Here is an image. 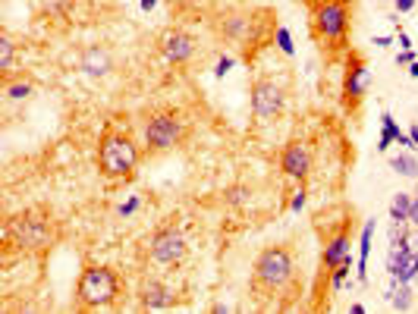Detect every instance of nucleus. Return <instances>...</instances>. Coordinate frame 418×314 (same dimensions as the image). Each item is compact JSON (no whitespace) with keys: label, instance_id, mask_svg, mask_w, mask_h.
Masks as SVG:
<instances>
[{"label":"nucleus","instance_id":"9","mask_svg":"<svg viewBox=\"0 0 418 314\" xmlns=\"http://www.w3.org/2000/svg\"><path fill=\"white\" fill-rule=\"evenodd\" d=\"M368 85H372V70L362 51H349L343 57V82H340V104L343 113L349 119H355L362 113V104L368 98Z\"/></svg>","mask_w":418,"mask_h":314},{"label":"nucleus","instance_id":"4","mask_svg":"<svg viewBox=\"0 0 418 314\" xmlns=\"http://www.w3.org/2000/svg\"><path fill=\"white\" fill-rule=\"evenodd\" d=\"M141 160H145V155H141L129 126L117 123V119H107L101 136H98V157H94L98 176L104 179L110 189L129 185L132 179H136Z\"/></svg>","mask_w":418,"mask_h":314},{"label":"nucleus","instance_id":"29","mask_svg":"<svg viewBox=\"0 0 418 314\" xmlns=\"http://www.w3.org/2000/svg\"><path fill=\"white\" fill-rule=\"evenodd\" d=\"M289 208L293 211H302L305 208V183H299V192L293 195V202H289Z\"/></svg>","mask_w":418,"mask_h":314},{"label":"nucleus","instance_id":"16","mask_svg":"<svg viewBox=\"0 0 418 314\" xmlns=\"http://www.w3.org/2000/svg\"><path fill=\"white\" fill-rule=\"evenodd\" d=\"M372 242H374V220H368L362 226V236H359V261H355V277L359 283L368 280V255H372Z\"/></svg>","mask_w":418,"mask_h":314},{"label":"nucleus","instance_id":"38","mask_svg":"<svg viewBox=\"0 0 418 314\" xmlns=\"http://www.w3.org/2000/svg\"><path fill=\"white\" fill-rule=\"evenodd\" d=\"M154 4H158V0H141V10H151Z\"/></svg>","mask_w":418,"mask_h":314},{"label":"nucleus","instance_id":"27","mask_svg":"<svg viewBox=\"0 0 418 314\" xmlns=\"http://www.w3.org/2000/svg\"><path fill=\"white\" fill-rule=\"evenodd\" d=\"M139 204H141V198H139V195H129V198H126V202L117 208V214H120V217H132V214L139 211Z\"/></svg>","mask_w":418,"mask_h":314},{"label":"nucleus","instance_id":"33","mask_svg":"<svg viewBox=\"0 0 418 314\" xmlns=\"http://www.w3.org/2000/svg\"><path fill=\"white\" fill-rule=\"evenodd\" d=\"M396 13H412L415 10V0H393Z\"/></svg>","mask_w":418,"mask_h":314},{"label":"nucleus","instance_id":"35","mask_svg":"<svg viewBox=\"0 0 418 314\" xmlns=\"http://www.w3.org/2000/svg\"><path fill=\"white\" fill-rule=\"evenodd\" d=\"M374 44H377V48H390V44H393V38H387V35H377V38H374Z\"/></svg>","mask_w":418,"mask_h":314},{"label":"nucleus","instance_id":"22","mask_svg":"<svg viewBox=\"0 0 418 314\" xmlns=\"http://www.w3.org/2000/svg\"><path fill=\"white\" fill-rule=\"evenodd\" d=\"M390 299H393V308L396 311H409V308H412V289H409V283H396V280H393Z\"/></svg>","mask_w":418,"mask_h":314},{"label":"nucleus","instance_id":"3","mask_svg":"<svg viewBox=\"0 0 418 314\" xmlns=\"http://www.w3.org/2000/svg\"><path fill=\"white\" fill-rule=\"evenodd\" d=\"M355 0H312L308 4V35L327 66L340 63L353 51Z\"/></svg>","mask_w":418,"mask_h":314},{"label":"nucleus","instance_id":"39","mask_svg":"<svg viewBox=\"0 0 418 314\" xmlns=\"http://www.w3.org/2000/svg\"><path fill=\"white\" fill-rule=\"evenodd\" d=\"M412 249L418 251V226H415V236H412Z\"/></svg>","mask_w":418,"mask_h":314},{"label":"nucleus","instance_id":"26","mask_svg":"<svg viewBox=\"0 0 418 314\" xmlns=\"http://www.w3.org/2000/svg\"><path fill=\"white\" fill-rule=\"evenodd\" d=\"M274 44H277V51L283 57H293L296 48H293V35H289L286 25H277V32H274Z\"/></svg>","mask_w":418,"mask_h":314},{"label":"nucleus","instance_id":"7","mask_svg":"<svg viewBox=\"0 0 418 314\" xmlns=\"http://www.w3.org/2000/svg\"><path fill=\"white\" fill-rule=\"evenodd\" d=\"M192 136V123L179 107H158L145 117V142H141V155L145 160L164 157L170 151L183 148Z\"/></svg>","mask_w":418,"mask_h":314},{"label":"nucleus","instance_id":"12","mask_svg":"<svg viewBox=\"0 0 418 314\" xmlns=\"http://www.w3.org/2000/svg\"><path fill=\"white\" fill-rule=\"evenodd\" d=\"M158 51L170 66H189L198 53V38L183 25H167L158 35Z\"/></svg>","mask_w":418,"mask_h":314},{"label":"nucleus","instance_id":"21","mask_svg":"<svg viewBox=\"0 0 418 314\" xmlns=\"http://www.w3.org/2000/svg\"><path fill=\"white\" fill-rule=\"evenodd\" d=\"M13 72V38L6 29H0V76Z\"/></svg>","mask_w":418,"mask_h":314},{"label":"nucleus","instance_id":"10","mask_svg":"<svg viewBox=\"0 0 418 314\" xmlns=\"http://www.w3.org/2000/svg\"><path fill=\"white\" fill-rule=\"evenodd\" d=\"M189 258V242L177 223H160L148 239V261L160 270H179Z\"/></svg>","mask_w":418,"mask_h":314},{"label":"nucleus","instance_id":"14","mask_svg":"<svg viewBox=\"0 0 418 314\" xmlns=\"http://www.w3.org/2000/svg\"><path fill=\"white\" fill-rule=\"evenodd\" d=\"M79 70L91 79H104L117 70V60H113V51L107 44H89L82 53H79Z\"/></svg>","mask_w":418,"mask_h":314},{"label":"nucleus","instance_id":"36","mask_svg":"<svg viewBox=\"0 0 418 314\" xmlns=\"http://www.w3.org/2000/svg\"><path fill=\"white\" fill-rule=\"evenodd\" d=\"M409 138H412V148H418V126H412V129H409Z\"/></svg>","mask_w":418,"mask_h":314},{"label":"nucleus","instance_id":"1","mask_svg":"<svg viewBox=\"0 0 418 314\" xmlns=\"http://www.w3.org/2000/svg\"><path fill=\"white\" fill-rule=\"evenodd\" d=\"M248 292L261 308H293L302 296V251L296 242H271L255 255Z\"/></svg>","mask_w":418,"mask_h":314},{"label":"nucleus","instance_id":"24","mask_svg":"<svg viewBox=\"0 0 418 314\" xmlns=\"http://www.w3.org/2000/svg\"><path fill=\"white\" fill-rule=\"evenodd\" d=\"M418 277V251H412V255L406 258V261H403V267L400 270H396V283H412V280Z\"/></svg>","mask_w":418,"mask_h":314},{"label":"nucleus","instance_id":"17","mask_svg":"<svg viewBox=\"0 0 418 314\" xmlns=\"http://www.w3.org/2000/svg\"><path fill=\"white\" fill-rule=\"evenodd\" d=\"M173 16H205L211 10V0H164Z\"/></svg>","mask_w":418,"mask_h":314},{"label":"nucleus","instance_id":"32","mask_svg":"<svg viewBox=\"0 0 418 314\" xmlns=\"http://www.w3.org/2000/svg\"><path fill=\"white\" fill-rule=\"evenodd\" d=\"M396 44H400L403 51H409V48H412V38H409L403 29H396Z\"/></svg>","mask_w":418,"mask_h":314},{"label":"nucleus","instance_id":"15","mask_svg":"<svg viewBox=\"0 0 418 314\" xmlns=\"http://www.w3.org/2000/svg\"><path fill=\"white\" fill-rule=\"evenodd\" d=\"M406 145V148H412V138L406 136V132H400V126H396V119L390 117L387 110L381 113V142H377V151H390V145Z\"/></svg>","mask_w":418,"mask_h":314},{"label":"nucleus","instance_id":"40","mask_svg":"<svg viewBox=\"0 0 418 314\" xmlns=\"http://www.w3.org/2000/svg\"><path fill=\"white\" fill-rule=\"evenodd\" d=\"M302 4H305V6H308V4H312V0H302Z\"/></svg>","mask_w":418,"mask_h":314},{"label":"nucleus","instance_id":"2","mask_svg":"<svg viewBox=\"0 0 418 314\" xmlns=\"http://www.w3.org/2000/svg\"><path fill=\"white\" fill-rule=\"evenodd\" d=\"M312 226L318 233L321 242V261H318V277H315V302L312 308H330V273L343 261L353 258V233H355V208L346 202L327 204V208L312 214Z\"/></svg>","mask_w":418,"mask_h":314},{"label":"nucleus","instance_id":"28","mask_svg":"<svg viewBox=\"0 0 418 314\" xmlns=\"http://www.w3.org/2000/svg\"><path fill=\"white\" fill-rule=\"evenodd\" d=\"M233 63H236V57H230V53H224V57L217 60V66H214V76H217V79H224L227 72H230V66H233Z\"/></svg>","mask_w":418,"mask_h":314},{"label":"nucleus","instance_id":"11","mask_svg":"<svg viewBox=\"0 0 418 314\" xmlns=\"http://www.w3.org/2000/svg\"><path fill=\"white\" fill-rule=\"evenodd\" d=\"M136 302L145 311H167L179 305V289L167 283L160 273H145L136 286Z\"/></svg>","mask_w":418,"mask_h":314},{"label":"nucleus","instance_id":"34","mask_svg":"<svg viewBox=\"0 0 418 314\" xmlns=\"http://www.w3.org/2000/svg\"><path fill=\"white\" fill-rule=\"evenodd\" d=\"M409 223L418 226V198H412V214H409Z\"/></svg>","mask_w":418,"mask_h":314},{"label":"nucleus","instance_id":"18","mask_svg":"<svg viewBox=\"0 0 418 314\" xmlns=\"http://www.w3.org/2000/svg\"><path fill=\"white\" fill-rule=\"evenodd\" d=\"M0 82H4V95L10 98V101H25V98H29L32 91H35V89H32L29 79H23V76L16 79L13 72H10V76H0Z\"/></svg>","mask_w":418,"mask_h":314},{"label":"nucleus","instance_id":"5","mask_svg":"<svg viewBox=\"0 0 418 314\" xmlns=\"http://www.w3.org/2000/svg\"><path fill=\"white\" fill-rule=\"evenodd\" d=\"M60 239H63V226L53 217V211H47V208H25L4 223V251L6 255L16 249L19 255L44 258Z\"/></svg>","mask_w":418,"mask_h":314},{"label":"nucleus","instance_id":"30","mask_svg":"<svg viewBox=\"0 0 418 314\" xmlns=\"http://www.w3.org/2000/svg\"><path fill=\"white\" fill-rule=\"evenodd\" d=\"M246 202V189H227V204H242Z\"/></svg>","mask_w":418,"mask_h":314},{"label":"nucleus","instance_id":"23","mask_svg":"<svg viewBox=\"0 0 418 314\" xmlns=\"http://www.w3.org/2000/svg\"><path fill=\"white\" fill-rule=\"evenodd\" d=\"M390 166H393L400 176H409V179L418 176V160H415L412 155H396V157H390Z\"/></svg>","mask_w":418,"mask_h":314},{"label":"nucleus","instance_id":"6","mask_svg":"<svg viewBox=\"0 0 418 314\" xmlns=\"http://www.w3.org/2000/svg\"><path fill=\"white\" fill-rule=\"evenodd\" d=\"M129 286L117 267L85 261L72 289V311H117L126 305Z\"/></svg>","mask_w":418,"mask_h":314},{"label":"nucleus","instance_id":"31","mask_svg":"<svg viewBox=\"0 0 418 314\" xmlns=\"http://www.w3.org/2000/svg\"><path fill=\"white\" fill-rule=\"evenodd\" d=\"M396 63L400 66H409V63H415V51L409 48V51H400V57H396Z\"/></svg>","mask_w":418,"mask_h":314},{"label":"nucleus","instance_id":"13","mask_svg":"<svg viewBox=\"0 0 418 314\" xmlns=\"http://www.w3.org/2000/svg\"><path fill=\"white\" fill-rule=\"evenodd\" d=\"M277 166L283 176L296 179V183H305L312 176V166H315V157H312V148L305 142H289L280 148V157H277Z\"/></svg>","mask_w":418,"mask_h":314},{"label":"nucleus","instance_id":"25","mask_svg":"<svg viewBox=\"0 0 418 314\" xmlns=\"http://www.w3.org/2000/svg\"><path fill=\"white\" fill-rule=\"evenodd\" d=\"M349 270H353V258H349V261H343V264L336 267L334 273H330V296H334V292H340L343 286H346V280H349Z\"/></svg>","mask_w":418,"mask_h":314},{"label":"nucleus","instance_id":"19","mask_svg":"<svg viewBox=\"0 0 418 314\" xmlns=\"http://www.w3.org/2000/svg\"><path fill=\"white\" fill-rule=\"evenodd\" d=\"M409 214H412V195L409 192H396L393 202H390V220L393 223H409Z\"/></svg>","mask_w":418,"mask_h":314},{"label":"nucleus","instance_id":"8","mask_svg":"<svg viewBox=\"0 0 418 314\" xmlns=\"http://www.w3.org/2000/svg\"><path fill=\"white\" fill-rule=\"evenodd\" d=\"M252 119L258 126H274L283 119L289 104V82H280L277 72H255L248 85Z\"/></svg>","mask_w":418,"mask_h":314},{"label":"nucleus","instance_id":"20","mask_svg":"<svg viewBox=\"0 0 418 314\" xmlns=\"http://www.w3.org/2000/svg\"><path fill=\"white\" fill-rule=\"evenodd\" d=\"M412 242H400V245H390V251H387V273L390 277H396V270L403 267V261H406L409 255H412Z\"/></svg>","mask_w":418,"mask_h":314},{"label":"nucleus","instance_id":"37","mask_svg":"<svg viewBox=\"0 0 418 314\" xmlns=\"http://www.w3.org/2000/svg\"><path fill=\"white\" fill-rule=\"evenodd\" d=\"M409 76L418 79V60H415V63H409Z\"/></svg>","mask_w":418,"mask_h":314}]
</instances>
